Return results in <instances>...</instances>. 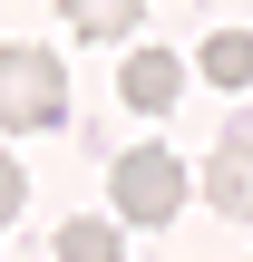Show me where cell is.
Listing matches in <instances>:
<instances>
[{
	"label": "cell",
	"instance_id": "obj_1",
	"mask_svg": "<svg viewBox=\"0 0 253 262\" xmlns=\"http://www.w3.org/2000/svg\"><path fill=\"white\" fill-rule=\"evenodd\" d=\"M0 126L10 136H49V126H68V58H49V49H0Z\"/></svg>",
	"mask_w": 253,
	"mask_h": 262
},
{
	"label": "cell",
	"instance_id": "obj_2",
	"mask_svg": "<svg viewBox=\"0 0 253 262\" xmlns=\"http://www.w3.org/2000/svg\"><path fill=\"white\" fill-rule=\"evenodd\" d=\"M185 156L176 146H127L117 165H107V194H117V224H176V204H185Z\"/></svg>",
	"mask_w": 253,
	"mask_h": 262
},
{
	"label": "cell",
	"instance_id": "obj_3",
	"mask_svg": "<svg viewBox=\"0 0 253 262\" xmlns=\"http://www.w3.org/2000/svg\"><path fill=\"white\" fill-rule=\"evenodd\" d=\"M117 97H127L137 117H166V107L185 97V58H176V49H127V68H117Z\"/></svg>",
	"mask_w": 253,
	"mask_h": 262
},
{
	"label": "cell",
	"instance_id": "obj_4",
	"mask_svg": "<svg viewBox=\"0 0 253 262\" xmlns=\"http://www.w3.org/2000/svg\"><path fill=\"white\" fill-rule=\"evenodd\" d=\"M205 204L234 214V224H253V126H234V136L205 156Z\"/></svg>",
	"mask_w": 253,
	"mask_h": 262
},
{
	"label": "cell",
	"instance_id": "obj_5",
	"mask_svg": "<svg viewBox=\"0 0 253 262\" xmlns=\"http://www.w3.org/2000/svg\"><path fill=\"white\" fill-rule=\"evenodd\" d=\"M195 68H205V88H224V97H234V88H253V39H244V29H215Z\"/></svg>",
	"mask_w": 253,
	"mask_h": 262
},
{
	"label": "cell",
	"instance_id": "obj_6",
	"mask_svg": "<svg viewBox=\"0 0 253 262\" xmlns=\"http://www.w3.org/2000/svg\"><path fill=\"white\" fill-rule=\"evenodd\" d=\"M59 262H127V233L117 224H98V214H78V224H59Z\"/></svg>",
	"mask_w": 253,
	"mask_h": 262
},
{
	"label": "cell",
	"instance_id": "obj_7",
	"mask_svg": "<svg viewBox=\"0 0 253 262\" xmlns=\"http://www.w3.org/2000/svg\"><path fill=\"white\" fill-rule=\"evenodd\" d=\"M137 19H146V0H68L78 39H137Z\"/></svg>",
	"mask_w": 253,
	"mask_h": 262
},
{
	"label": "cell",
	"instance_id": "obj_8",
	"mask_svg": "<svg viewBox=\"0 0 253 262\" xmlns=\"http://www.w3.org/2000/svg\"><path fill=\"white\" fill-rule=\"evenodd\" d=\"M20 204H29V175H20V156H0V224H20Z\"/></svg>",
	"mask_w": 253,
	"mask_h": 262
}]
</instances>
